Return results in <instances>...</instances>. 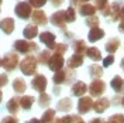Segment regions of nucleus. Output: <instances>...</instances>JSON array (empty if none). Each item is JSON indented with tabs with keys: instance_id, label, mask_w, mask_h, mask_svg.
<instances>
[{
	"instance_id": "1",
	"label": "nucleus",
	"mask_w": 124,
	"mask_h": 123,
	"mask_svg": "<svg viewBox=\"0 0 124 123\" xmlns=\"http://www.w3.org/2000/svg\"><path fill=\"white\" fill-rule=\"evenodd\" d=\"M20 71L27 77L35 75V72H37V58L34 55H27L23 61L20 62Z\"/></svg>"
},
{
	"instance_id": "2",
	"label": "nucleus",
	"mask_w": 124,
	"mask_h": 123,
	"mask_svg": "<svg viewBox=\"0 0 124 123\" xmlns=\"http://www.w3.org/2000/svg\"><path fill=\"white\" fill-rule=\"evenodd\" d=\"M14 50L20 54H30L32 51H37L38 47L35 43L31 41H25V40H17L14 43Z\"/></svg>"
},
{
	"instance_id": "3",
	"label": "nucleus",
	"mask_w": 124,
	"mask_h": 123,
	"mask_svg": "<svg viewBox=\"0 0 124 123\" xmlns=\"http://www.w3.org/2000/svg\"><path fill=\"white\" fill-rule=\"evenodd\" d=\"M18 65V55L16 53H7L4 55V58L1 60V67L6 69L7 72H11L14 71Z\"/></svg>"
},
{
	"instance_id": "4",
	"label": "nucleus",
	"mask_w": 124,
	"mask_h": 123,
	"mask_svg": "<svg viewBox=\"0 0 124 123\" xmlns=\"http://www.w3.org/2000/svg\"><path fill=\"white\" fill-rule=\"evenodd\" d=\"M87 91L90 93V96H94V98H99L101 96L104 91H106V84H104V81H101V79H93L92 84L87 86Z\"/></svg>"
},
{
	"instance_id": "5",
	"label": "nucleus",
	"mask_w": 124,
	"mask_h": 123,
	"mask_svg": "<svg viewBox=\"0 0 124 123\" xmlns=\"http://www.w3.org/2000/svg\"><path fill=\"white\" fill-rule=\"evenodd\" d=\"M14 13H16L17 17H20V18H23V20H27V18H30V16L32 14V7L30 6L28 1H20V3H17V6H16Z\"/></svg>"
},
{
	"instance_id": "6",
	"label": "nucleus",
	"mask_w": 124,
	"mask_h": 123,
	"mask_svg": "<svg viewBox=\"0 0 124 123\" xmlns=\"http://www.w3.org/2000/svg\"><path fill=\"white\" fill-rule=\"evenodd\" d=\"M70 78H73V75H72V72H70V71L61 69V71H58V72H55V74H54L52 81H54L55 85L69 84V82H70Z\"/></svg>"
},
{
	"instance_id": "7",
	"label": "nucleus",
	"mask_w": 124,
	"mask_h": 123,
	"mask_svg": "<svg viewBox=\"0 0 124 123\" xmlns=\"http://www.w3.org/2000/svg\"><path fill=\"white\" fill-rule=\"evenodd\" d=\"M93 109V99L90 96H82L78 102V112L80 115H85Z\"/></svg>"
},
{
	"instance_id": "8",
	"label": "nucleus",
	"mask_w": 124,
	"mask_h": 123,
	"mask_svg": "<svg viewBox=\"0 0 124 123\" xmlns=\"http://www.w3.org/2000/svg\"><path fill=\"white\" fill-rule=\"evenodd\" d=\"M46 78L44 75H41V74H37L35 77L32 78V81H31V86H32V89H35V91H38L39 93L45 92L46 89Z\"/></svg>"
},
{
	"instance_id": "9",
	"label": "nucleus",
	"mask_w": 124,
	"mask_h": 123,
	"mask_svg": "<svg viewBox=\"0 0 124 123\" xmlns=\"http://www.w3.org/2000/svg\"><path fill=\"white\" fill-rule=\"evenodd\" d=\"M63 62H65V60H63V57L61 54H54L51 57L49 62H48V67H49L51 71L58 72V71L63 69Z\"/></svg>"
},
{
	"instance_id": "10",
	"label": "nucleus",
	"mask_w": 124,
	"mask_h": 123,
	"mask_svg": "<svg viewBox=\"0 0 124 123\" xmlns=\"http://www.w3.org/2000/svg\"><path fill=\"white\" fill-rule=\"evenodd\" d=\"M39 41L42 44H45L49 50H54L55 48V34H52L51 31H42L39 34Z\"/></svg>"
},
{
	"instance_id": "11",
	"label": "nucleus",
	"mask_w": 124,
	"mask_h": 123,
	"mask_svg": "<svg viewBox=\"0 0 124 123\" xmlns=\"http://www.w3.org/2000/svg\"><path fill=\"white\" fill-rule=\"evenodd\" d=\"M51 23L56 26V27H59V28H63L65 30V27H66V20H65V11H55L54 14L51 16Z\"/></svg>"
},
{
	"instance_id": "12",
	"label": "nucleus",
	"mask_w": 124,
	"mask_h": 123,
	"mask_svg": "<svg viewBox=\"0 0 124 123\" xmlns=\"http://www.w3.org/2000/svg\"><path fill=\"white\" fill-rule=\"evenodd\" d=\"M86 91H87V85H86L85 82H82V81H78V82H75V84L72 85V88H70V92H72V95L79 96V98L85 96Z\"/></svg>"
},
{
	"instance_id": "13",
	"label": "nucleus",
	"mask_w": 124,
	"mask_h": 123,
	"mask_svg": "<svg viewBox=\"0 0 124 123\" xmlns=\"http://www.w3.org/2000/svg\"><path fill=\"white\" fill-rule=\"evenodd\" d=\"M31 20L34 21L35 26H44V24L48 23L46 14L42 11V10H34L32 14H31Z\"/></svg>"
},
{
	"instance_id": "14",
	"label": "nucleus",
	"mask_w": 124,
	"mask_h": 123,
	"mask_svg": "<svg viewBox=\"0 0 124 123\" xmlns=\"http://www.w3.org/2000/svg\"><path fill=\"white\" fill-rule=\"evenodd\" d=\"M110 106V100L107 98H100V99L94 100L93 102V109H94V112H97V113H103V112H106Z\"/></svg>"
},
{
	"instance_id": "15",
	"label": "nucleus",
	"mask_w": 124,
	"mask_h": 123,
	"mask_svg": "<svg viewBox=\"0 0 124 123\" xmlns=\"http://www.w3.org/2000/svg\"><path fill=\"white\" fill-rule=\"evenodd\" d=\"M0 28H1L3 33H6V34H11L13 30H14V20L10 18V17L3 18V20L0 21Z\"/></svg>"
},
{
	"instance_id": "16",
	"label": "nucleus",
	"mask_w": 124,
	"mask_h": 123,
	"mask_svg": "<svg viewBox=\"0 0 124 123\" xmlns=\"http://www.w3.org/2000/svg\"><path fill=\"white\" fill-rule=\"evenodd\" d=\"M110 86L116 93H124V79L121 77H114L110 82Z\"/></svg>"
},
{
	"instance_id": "17",
	"label": "nucleus",
	"mask_w": 124,
	"mask_h": 123,
	"mask_svg": "<svg viewBox=\"0 0 124 123\" xmlns=\"http://www.w3.org/2000/svg\"><path fill=\"white\" fill-rule=\"evenodd\" d=\"M120 38H117V37H113V38H110L106 43V51H107L108 54H114L117 50H118V47H120Z\"/></svg>"
},
{
	"instance_id": "18",
	"label": "nucleus",
	"mask_w": 124,
	"mask_h": 123,
	"mask_svg": "<svg viewBox=\"0 0 124 123\" xmlns=\"http://www.w3.org/2000/svg\"><path fill=\"white\" fill-rule=\"evenodd\" d=\"M104 37V31L101 30V28H92L90 33L87 34V40L90 41V43H96V41H99Z\"/></svg>"
},
{
	"instance_id": "19",
	"label": "nucleus",
	"mask_w": 124,
	"mask_h": 123,
	"mask_svg": "<svg viewBox=\"0 0 124 123\" xmlns=\"http://www.w3.org/2000/svg\"><path fill=\"white\" fill-rule=\"evenodd\" d=\"M79 13L83 16V17H90V16H94L96 13V7L89 4V3H85V4H80L79 6Z\"/></svg>"
},
{
	"instance_id": "20",
	"label": "nucleus",
	"mask_w": 124,
	"mask_h": 123,
	"mask_svg": "<svg viewBox=\"0 0 124 123\" xmlns=\"http://www.w3.org/2000/svg\"><path fill=\"white\" fill-rule=\"evenodd\" d=\"M23 34H24V37H25L27 40L35 38V37H37V34H38V27H37L35 24H28V26L24 28Z\"/></svg>"
},
{
	"instance_id": "21",
	"label": "nucleus",
	"mask_w": 124,
	"mask_h": 123,
	"mask_svg": "<svg viewBox=\"0 0 124 123\" xmlns=\"http://www.w3.org/2000/svg\"><path fill=\"white\" fill-rule=\"evenodd\" d=\"M7 110L11 113V115H16L17 112H18V109H20V98L18 96H14V98H11V99L7 102Z\"/></svg>"
},
{
	"instance_id": "22",
	"label": "nucleus",
	"mask_w": 124,
	"mask_h": 123,
	"mask_svg": "<svg viewBox=\"0 0 124 123\" xmlns=\"http://www.w3.org/2000/svg\"><path fill=\"white\" fill-rule=\"evenodd\" d=\"M83 64V55H79V54H73L68 60V67L69 69H73V68H78Z\"/></svg>"
},
{
	"instance_id": "23",
	"label": "nucleus",
	"mask_w": 124,
	"mask_h": 123,
	"mask_svg": "<svg viewBox=\"0 0 124 123\" xmlns=\"http://www.w3.org/2000/svg\"><path fill=\"white\" fill-rule=\"evenodd\" d=\"M73 106V103H72V100L69 98H63V99L58 100V105H56V109L58 110H61V112H69L70 109Z\"/></svg>"
},
{
	"instance_id": "24",
	"label": "nucleus",
	"mask_w": 124,
	"mask_h": 123,
	"mask_svg": "<svg viewBox=\"0 0 124 123\" xmlns=\"http://www.w3.org/2000/svg\"><path fill=\"white\" fill-rule=\"evenodd\" d=\"M13 89H14V92H17V93L25 92V89H27L25 81H24L23 78H16L14 81H13Z\"/></svg>"
},
{
	"instance_id": "25",
	"label": "nucleus",
	"mask_w": 124,
	"mask_h": 123,
	"mask_svg": "<svg viewBox=\"0 0 124 123\" xmlns=\"http://www.w3.org/2000/svg\"><path fill=\"white\" fill-rule=\"evenodd\" d=\"M86 55L92 60V61H100L101 60V53L99 48H96V47H89L87 48V51H86Z\"/></svg>"
},
{
	"instance_id": "26",
	"label": "nucleus",
	"mask_w": 124,
	"mask_h": 123,
	"mask_svg": "<svg viewBox=\"0 0 124 123\" xmlns=\"http://www.w3.org/2000/svg\"><path fill=\"white\" fill-rule=\"evenodd\" d=\"M34 96H30V95H25L23 98H20V108H23L24 110H30L32 103H34Z\"/></svg>"
},
{
	"instance_id": "27",
	"label": "nucleus",
	"mask_w": 124,
	"mask_h": 123,
	"mask_svg": "<svg viewBox=\"0 0 124 123\" xmlns=\"http://www.w3.org/2000/svg\"><path fill=\"white\" fill-rule=\"evenodd\" d=\"M73 50H75V54H79V55L86 54V51H87L86 43L83 40H76V41L73 43Z\"/></svg>"
},
{
	"instance_id": "28",
	"label": "nucleus",
	"mask_w": 124,
	"mask_h": 123,
	"mask_svg": "<svg viewBox=\"0 0 124 123\" xmlns=\"http://www.w3.org/2000/svg\"><path fill=\"white\" fill-rule=\"evenodd\" d=\"M89 74H90V77H92L93 79H99V78L103 75V68L99 67L97 64H93V65L89 67Z\"/></svg>"
},
{
	"instance_id": "29",
	"label": "nucleus",
	"mask_w": 124,
	"mask_h": 123,
	"mask_svg": "<svg viewBox=\"0 0 124 123\" xmlns=\"http://www.w3.org/2000/svg\"><path fill=\"white\" fill-rule=\"evenodd\" d=\"M55 113L56 112H55L54 109H46L45 112H44V115H42V117H41L42 123H54Z\"/></svg>"
},
{
	"instance_id": "30",
	"label": "nucleus",
	"mask_w": 124,
	"mask_h": 123,
	"mask_svg": "<svg viewBox=\"0 0 124 123\" xmlns=\"http://www.w3.org/2000/svg\"><path fill=\"white\" fill-rule=\"evenodd\" d=\"M51 57H52V54H51L48 50L41 51V54H39L38 58H37V62L42 64V65H48V62H49V60H51Z\"/></svg>"
},
{
	"instance_id": "31",
	"label": "nucleus",
	"mask_w": 124,
	"mask_h": 123,
	"mask_svg": "<svg viewBox=\"0 0 124 123\" xmlns=\"http://www.w3.org/2000/svg\"><path fill=\"white\" fill-rule=\"evenodd\" d=\"M49 103H51V96H49L48 93H45V92L39 93V98H38V105L39 106H41V108H48Z\"/></svg>"
},
{
	"instance_id": "32",
	"label": "nucleus",
	"mask_w": 124,
	"mask_h": 123,
	"mask_svg": "<svg viewBox=\"0 0 124 123\" xmlns=\"http://www.w3.org/2000/svg\"><path fill=\"white\" fill-rule=\"evenodd\" d=\"M65 20H66V23H73L76 20V11H75L73 6H69V7L66 9V11H65Z\"/></svg>"
},
{
	"instance_id": "33",
	"label": "nucleus",
	"mask_w": 124,
	"mask_h": 123,
	"mask_svg": "<svg viewBox=\"0 0 124 123\" xmlns=\"http://www.w3.org/2000/svg\"><path fill=\"white\" fill-rule=\"evenodd\" d=\"M99 17L97 16H90V17H86V21L85 24L87 26V27H90V30L92 28H97L99 27Z\"/></svg>"
},
{
	"instance_id": "34",
	"label": "nucleus",
	"mask_w": 124,
	"mask_h": 123,
	"mask_svg": "<svg viewBox=\"0 0 124 123\" xmlns=\"http://www.w3.org/2000/svg\"><path fill=\"white\" fill-rule=\"evenodd\" d=\"M111 14H110V17H111V20H118L120 18V4L118 3H113L111 6Z\"/></svg>"
},
{
	"instance_id": "35",
	"label": "nucleus",
	"mask_w": 124,
	"mask_h": 123,
	"mask_svg": "<svg viewBox=\"0 0 124 123\" xmlns=\"http://www.w3.org/2000/svg\"><path fill=\"white\" fill-rule=\"evenodd\" d=\"M107 123H124V115L121 113H116V115L110 116Z\"/></svg>"
},
{
	"instance_id": "36",
	"label": "nucleus",
	"mask_w": 124,
	"mask_h": 123,
	"mask_svg": "<svg viewBox=\"0 0 124 123\" xmlns=\"http://www.w3.org/2000/svg\"><path fill=\"white\" fill-rule=\"evenodd\" d=\"M55 54H65L66 53V50H68V45L66 44H63V43H61V44H55Z\"/></svg>"
},
{
	"instance_id": "37",
	"label": "nucleus",
	"mask_w": 124,
	"mask_h": 123,
	"mask_svg": "<svg viewBox=\"0 0 124 123\" xmlns=\"http://www.w3.org/2000/svg\"><path fill=\"white\" fill-rule=\"evenodd\" d=\"M94 4H96V6H94L96 10H101V11H103V10L108 6V1L107 0H94Z\"/></svg>"
},
{
	"instance_id": "38",
	"label": "nucleus",
	"mask_w": 124,
	"mask_h": 123,
	"mask_svg": "<svg viewBox=\"0 0 124 123\" xmlns=\"http://www.w3.org/2000/svg\"><path fill=\"white\" fill-rule=\"evenodd\" d=\"M28 3H30L31 7L39 9V7H42V6L46 3V0H28Z\"/></svg>"
},
{
	"instance_id": "39",
	"label": "nucleus",
	"mask_w": 124,
	"mask_h": 123,
	"mask_svg": "<svg viewBox=\"0 0 124 123\" xmlns=\"http://www.w3.org/2000/svg\"><path fill=\"white\" fill-rule=\"evenodd\" d=\"M54 123H72V115H66V116H62V117H58L55 119Z\"/></svg>"
},
{
	"instance_id": "40",
	"label": "nucleus",
	"mask_w": 124,
	"mask_h": 123,
	"mask_svg": "<svg viewBox=\"0 0 124 123\" xmlns=\"http://www.w3.org/2000/svg\"><path fill=\"white\" fill-rule=\"evenodd\" d=\"M0 123H18V119L16 116H6V117H3V120Z\"/></svg>"
},
{
	"instance_id": "41",
	"label": "nucleus",
	"mask_w": 124,
	"mask_h": 123,
	"mask_svg": "<svg viewBox=\"0 0 124 123\" xmlns=\"http://www.w3.org/2000/svg\"><path fill=\"white\" fill-rule=\"evenodd\" d=\"M113 62H114V57L108 55V57H106L103 60V67H110V65H113Z\"/></svg>"
},
{
	"instance_id": "42",
	"label": "nucleus",
	"mask_w": 124,
	"mask_h": 123,
	"mask_svg": "<svg viewBox=\"0 0 124 123\" xmlns=\"http://www.w3.org/2000/svg\"><path fill=\"white\" fill-rule=\"evenodd\" d=\"M7 84H8L7 74H0V88H1V86H6Z\"/></svg>"
},
{
	"instance_id": "43",
	"label": "nucleus",
	"mask_w": 124,
	"mask_h": 123,
	"mask_svg": "<svg viewBox=\"0 0 124 123\" xmlns=\"http://www.w3.org/2000/svg\"><path fill=\"white\" fill-rule=\"evenodd\" d=\"M89 123H107V122H106V120H103L101 117H94V119H92Z\"/></svg>"
},
{
	"instance_id": "44",
	"label": "nucleus",
	"mask_w": 124,
	"mask_h": 123,
	"mask_svg": "<svg viewBox=\"0 0 124 123\" xmlns=\"http://www.w3.org/2000/svg\"><path fill=\"white\" fill-rule=\"evenodd\" d=\"M51 3H52L54 7H59L62 3H63V0H51Z\"/></svg>"
},
{
	"instance_id": "45",
	"label": "nucleus",
	"mask_w": 124,
	"mask_h": 123,
	"mask_svg": "<svg viewBox=\"0 0 124 123\" xmlns=\"http://www.w3.org/2000/svg\"><path fill=\"white\" fill-rule=\"evenodd\" d=\"M25 123H42V120H41V119H35V117H34V119H31V120H28V122H25Z\"/></svg>"
},
{
	"instance_id": "46",
	"label": "nucleus",
	"mask_w": 124,
	"mask_h": 123,
	"mask_svg": "<svg viewBox=\"0 0 124 123\" xmlns=\"http://www.w3.org/2000/svg\"><path fill=\"white\" fill-rule=\"evenodd\" d=\"M120 18L124 20V6L123 7H120Z\"/></svg>"
},
{
	"instance_id": "47",
	"label": "nucleus",
	"mask_w": 124,
	"mask_h": 123,
	"mask_svg": "<svg viewBox=\"0 0 124 123\" xmlns=\"http://www.w3.org/2000/svg\"><path fill=\"white\" fill-rule=\"evenodd\" d=\"M118 30L121 31V33H124V20L120 23V26H118Z\"/></svg>"
},
{
	"instance_id": "48",
	"label": "nucleus",
	"mask_w": 124,
	"mask_h": 123,
	"mask_svg": "<svg viewBox=\"0 0 124 123\" xmlns=\"http://www.w3.org/2000/svg\"><path fill=\"white\" fill-rule=\"evenodd\" d=\"M120 65H121V68H123V71H124V58L121 60V62H120Z\"/></svg>"
},
{
	"instance_id": "49",
	"label": "nucleus",
	"mask_w": 124,
	"mask_h": 123,
	"mask_svg": "<svg viewBox=\"0 0 124 123\" xmlns=\"http://www.w3.org/2000/svg\"><path fill=\"white\" fill-rule=\"evenodd\" d=\"M120 103H121V106H123V108H124V96H123V99L120 100Z\"/></svg>"
},
{
	"instance_id": "50",
	"label": "nucleus",
	"mask_w": 124,
	"mask_h": 123,
	"mask_svg": "<svg viewBox=\"0 0 124 123\" xmlns=\"http://www.w3.org/2000/svg\"><path fill=\"white\" fill-rule=\"evenodd\" d=\"M79 1H80V3H83V4H85V3H87V1H89V0H79Z\"/></svg>"
},
{
	"instance_id": "51",
	"label": "nucleus",
	"mask_w": 124,
	"mask_h": 123,
	"mask_svg": "<svg viewBox=\"0 0 124 123\" xmlns=\"http://www.w3.org/2000/svg\"><path fill=\"white\" fill-rule=\"evenodd\" d=\"M1 98H3V93H1V91H0V102H1Z\"/></svg>"
},
{
	"instance_id": "52",
	"label": "nucleus",
	"mask_w": 124,
	"mask_h": 123,
	"mask_svg": "<svg viewBox=\"0 0 124 123\" xmlns=\"http://www.w3.org/2000/svg\"><path fill=\"white\" fill-rule=\"evenodd\" d=\"M0 67H1V58H0Z\"/></svg>"
},
{
	"instance_id": "53",
	"label": "nucleus",
	"mask_w": 124,
	"mask_h": 123,
	"mask_svg": "<svg viewBox=\"0 0 124 123\" xmlns=\"http://www.w3.org/2000/svg\"><path fill=\"white\" fill-rule=\"evenodd\" d=\"M1 1H3V0H0V4H1Z\"/></svg>"
},
{
	"instance_id": "54",
	"label": "nucleus",
	"mask_w": 124,
	"mask_h": 123,
	"mask_svg": "<svg viewBox=\"0 0 124 123\" xmlns=\"http://www.w3.org/2000/svg\"><path fill=\"white\" fill-rule=\"evenodd\" d=\"M80 123H85V122H83V120H82V122H80Z\"/></svg>"
}]
</instances>
